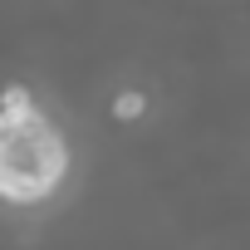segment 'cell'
I'll return each mask as SVG.
<instances>
[{
    "mask_svg": "<svg viewBox=\"0 0 250 250\" xmlns=\"http://www.w3.org/2000/svg\"><path fill=\"white\" fill-rule=\"evenodd\" d=\"M69 172V147L40 113H0V196L44 201Z\"/></svg>",
    "mask_w": 250,
    "mask_h": 250,
    "instance_id": "1",
    "label": "cell"
},
{
    "mask_svg": "<svg viewBox=\"0 0 250 250\" xmlns=\"http://www.w3.org/2000/svg\"><path fill=\"white\" fill-rule=\"evenodd\" d=\"M118 113H123V118H138V113H143V93H123V98H118Z\"/></svg>",
    "mask_w": 250,
    "mask_h": 250,
    "instance_id": "3",
    "label": "cell"
},
{
    "mask_svg": "<svg viewBox=\"0 0 250 250\" xmlns=\"http://www.w3.org/2000/svg\"><path fill=\"white\" fill-rule=\"evenodd\" d=\"M5 113H30V88H5Z\"/></svg>",
    "mask_w": 250,
    "mask_h": 250,
    "instance_id": "2",
    "label": "cell"
}]
</instances>
